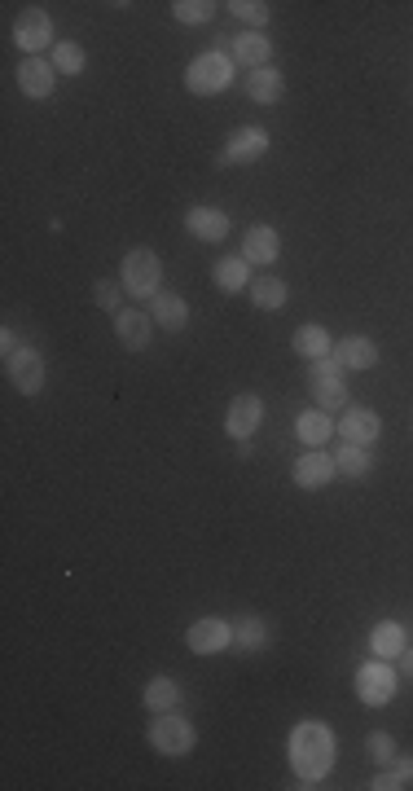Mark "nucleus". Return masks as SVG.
<instances>
[{
	"label": "nucleus",
	"mask_w": 413,
	"mask_h": 791,
	"mask_svg": "<svg viewBox=\"0 0 413 791\" xmlns=\"http://www.w3.org/2000/svg\"><path fill=\"white\" fill-rule=\"evenodd\" d=\"M290 770L299 774V787H317L334 765V734L326 721H299L290 730Z\"/></svg>",
	"instance_id": "nucleus-1"
},
{
	"label": "nucleus",
	"mask_w": 413,
	"mask_h": 791,
	"mask_svg": "<svg viewBox=\"0 0 413 791\" xmlns=\"http://www.w3.org/2000/svg\"><path fill=\"white\" fill-rule=\"evenodd\" d=\"M238 80V62L229 58V53H198L194 62H189V71H185V88L194 97H216V93H225V88Z\"/></svg>",
	"instance_id": "nucleus-2"
},
{
	"label": "nucleus",
	"mask_w": 413,
	"mask_h": 791,
	"mask_svg": "<svg viewBox=\"0 0 413 791\" xmlns=\"http://www.w3.org/2000/svg\"><path fill=\"white\" fill-rule=\"evenodd\" d=\"M308 387H312L317 409H326V414H343L348 409V383H343V365L334 356L308 361Z\"/></svg>",
	"instance_id": "nucleus-3"
},
{
	"label": "nucleus",
	"mask_w": 413,
	"mask_h": 791,
	"mask_svg": "<svg viewBox=\"0 0 413 791\" xmlns=\"http://www.w3.org/2000/svg\"><path fill=\"white\" fill-rule=\"evenodd\" d=\"M119 282H124V291L132 299H154L163 286V264L159 255H154L150 247H132L124 255V269H119Z\"/></svg>",
	"instance_id": "nucleus-4"
},
{
	"label": "nucleus",
	"mask_w": 413,
	"mask_h": 791,
	"mask_svg": "<svg viewBox=\"0 0 413 791\" xmlns=\"http://www.w3.org/2000/svg\"><path fill=\"white\" fill-rule=\"evenodd\" d=\"M198 743L194 721H185L181 712H154L150 721V748L159 756H189Z\"/></svg>",
	"instance_id": "nucleus-5"
},
{
	"label": "nucleus",
	"mask_w": 413,
	"mask_h": 791,
	"mask_svg": "<svg viewBox=\"0 0 413 791\" xmlns=\"http://www.w3.org/2000/svg\"><path fill=\"white\" fill-rule=\"evenodd\" d=\"M396 682H400L396 668L374 655L370 664L356 668V699L370 704V708H383V704H392V699H396Z\"/></svg>",
	"instance_id": "nucleus-6"
},
{
	"label": "nucleus",
	"mask_w": 413,
	"mask_h": 791,
	"mask_svg": "<svg viewBox=\"0 0 413 791\" xmlns=\"http://www.w3.org/2000/svg\"><path fill=\"white\" fill-rule=\"evenodd\" d=\"M269 132L264 128H255V124H247V128H233L229 132V141H225V154H220V167H229V163H260L264 154H269Z\"/></svg>",
	"instance_id": "nucleus-7"
},
{
	"label": "nucleus",
	"mask_w": 413,
	"mask_h": 791,
	"mask_svg": "<svg viewBox=\"0 0 413 791\" xmlns=\"http://www.w3.org/2000/svg\"><path fill=\"white\" fill-rule=\"evenodd\" d=\"M5 374H9V383H14L22 396H40L44 392V361H40V352L31 348V343H22L14 356H5Z\"/></svg>",
	"instance_id": "nucleus-8"
},
{
	"label": "nucleus",
	"mask_w": 413,
	"mask_h": 791,
	"mask_svg": "<svg viewBox=\"0 0 413 791\" xmlns=\"http://www.w3.org/2000/svg\"><path fill=\"white\" fill-rule=\"evenodd\" d=\"M14 44L27 58H40V49L53 44V18L44 14V9H22L14 22Z\"/></svg>",
	"instance_id": "nucleus-9"
},
{
	"label": "nucleus",
	"mask_w": 413,
	"mask_h": 791,
	"mask_svg": "<svg viewBox=\"0 0 413 791\" xmlns=\"http://www.w3.org/2000/svg\"><path fill=\"white\" fill-rule=\"evenodd\" d=\"M185 646L194 655H220V651H229V646H233V625H229V620H220V616L194 620L189 633H185Z\"/></svg>",
	"instance_id": "nucleus-10"
},
{
	"label": "nucleus",
	"mask_w": 413,
	"mask_h": 791,
	"mask_svg": "<svg viewBox=\"0 0 413 791\" xmlns=\"http://www.w3.org/2000/svg\"><path fill=\"white\" fill-rule=\"evenodd\" d=\"M343 436V444H361V449H374L378 436H383V418L365 405H348L343 409V422L334 427Z\"/></svg>",
	"instance_id": "nucleus-11"
},
{
	"label": "nucleus",
	"mask_w": 413,
	"mask_h": 791,
	"mask_svg": "<svg viewBox=\"0 0 413 791\" xmlns=\"http://www.w3.org/2000/svg\"><path fill=\"white\" fill-rule=\"evenodd\" d=\"M18 88H22V97H31V102H44V97H53V88H58V66H53L49 58H22Z\"/></svg>",
	"instance_id": "nucleus-12"
},
{
	"label": "nucleus",
	"mask_w": 413,
	"mask_h": 791,
	"mask_svg": "<svg viewBox=\"0 0 413 791\" xmlns=\"http://www.w3.org/2000/svg\"><path fill=\"white\" fill-rule=\"evenodd\" d=\"M260 422H264V400L255 392H242L225 414V431H229V440H251L255 431H260Z\"/></svg>",
	"instance_id": "nucleus-13"
},
{
	"label": "nucleus",
	"mask_w": 413,
	"mask_h": 791,
	"mask_svg": "<svg viewBox=\"0 0 413 791\" xmlns=\"http://www.w3.org/2000/svg\"><path fill=\"white\" fill-rule=\"evenodd\" d=\"M334 475H339V466H334V458H330V453H321V449H308L304 458L295 462V471H290L295 488H304V493H321Z\"/></svg>",
	"instance_id": "nucleus-14"
},
{
	"label": "nucleus",
	"mask_w": 413,
	"mask_h": 791,
	"mask_svg": "<svg viewBox=\"0 0 413 791\" xmlns=\"http://www.w3.org/2000/svg\"><path fill=\"white\" fill-rule=\"evenodd\" d=\"M330 356L343 365V370H374V365H378V343L365 339V334H343V339L334 343Z\"/></svg>",
	"instance_id": "nucleus-15"
},
{
	"label": "nucleus",
	"mask_w": 413,
	"mask_h": 791,
	"mask_svg": "<svg viewBox=\"0 0 413 791\" xmlns=\"http://www.w3.org/2000/svg\"><path fill=\"white\" fill-rule=\"evenodd\" d=\"M185 229L194 233L198 242H225L229 238V216L220 207H189L185 211Z\"/></svg>",
	"instance_id": "nucleus-16"
},
{
	"label": "nucleus",
	"mask_w": 413,
	"mask_h": 791,
	"mask_svg": "<svg viewBox=\"0 0 413 791\" xmlns=\"http://www.w3.org/2000/svg\"><path fill=\"white\" fill-rule=\"evenodd\" d=\"M277 255H282V238H277V229L251 225L247 233H242V260H247V264H277Z\"/></svg>",
	"instance_id": "nucleus-17"
},
{
	"label": "nucleus",
	"mask_w": 413,
	"mask_h": 791,
	"mask_svg": "<svg viewBox=\"0 0 413 791\" xmlns=\"http://www.w3.org/2000/svg\"><path fill=\"white\" fill-rule=\"evenodd\" d=\"M229 58L238 66H247V71H260V66L273 62V40L264 36V31H242L238 44H229Z\"/></svg>",
	"instance_id": "nucleus-18"
},
{
	"label": "nucleus",
	"mask_w": 413,
	"mask_h": 791,
	"mask_svg": "<svg viewBox=\"0 0 413 791\" xmlns=\"http://www.w3.org/2000/svg\"><path fill=\"white\" fill-rule=\"evenodd\" d=\"M242 93H247L255 106H277L286 93V80L277 66H260V71H251L247 80H242Z\"/></svg>",
	"instance_id": "nucleus-19"
},
{
	"label": "nucleus",
	"mask_w": 413,
	"mask_h": 791,
	"mask_svg": "<svg viewBox=\"0 0 413 791\" xmlns=\"http://www.w3.org/2000/svg\"><path fill=\"white\" fill-rule=\"evenodd\" d=\"M115 334H119V343H124L128 352H141V348H150L154 317L150 313H137V308H124V313L115 317Z\"/></svg>",
	"instance_id": "nucleus-20"
},
{
	"label": "nucleus",
	"mask_w": 413,
	"mask_h": 791,
	"mask_svg": "<svg viewBox=\"0 0 413 791\" xmlns=\"http://www.w3.org/2000/svg\"><path fill=\"white\" fill-rule=\"evenodd\" d=\"M211 282H216L225 295L251 291V264L242 260V255H225V260L211 264Z\"/></svg>",
	"instance_id": "nucleus-21"
},
{
	"label": "nucleus",
	"mask_w": 413,
	"mask_h": 791,
	"mask_svg": "<svg viewBox=\"0 0 413 791\" xmlns=\"http://www.w3.org/2000/svg\"><path fill=\"white\" fill-rule=\"evenodd\" d=\"M409 646V633L400 620H378V625L370 629V651L378 655V660H400V651Z\"/></svg>",
	"instance_id": "nucleus-22"
},
{
	"label": "nucleus",
	"mask_w": 413,
	"mask_h": 791,
	"mask_svg": "<svg viewBox=\"0 0 413 791\" xmlns=\"http://www.w3.org/2000/svg\"><path fill=\"white\" fill-rule=\"evenodd\" d=\"M150 317H154V326H163V330H185L189 326V304L176 291H159L150 299Z\"/></svg>",
	"instance_id": "nucleus-23"
},
{
	"label": "nucleus",
	"mask_w": 413,
	"mask_h": 791,
	"mask_svg": "<svg viewBox=\"0 0 413 791\" xmlns=\"http://www.w3.org/2000/svg\"><path fill=\"white\" fill-rule=\"evenodd\" d=\"M269 638H273V629H269L264 616H238L233 620V646H238V651L260 655L264 646H269Z\"/></svg>",
	"instance_id": "nucleus-24"
},
{
	"label": "nucleus",
	"mask_w": 413,
	"mask_h": 791,
	"mask_svg": "<svg viewBox=\"0 0 413 791\" xmlns=\"http://www.w3.org/2000/svg\"><path fill=\"white\" fill-rule=\"evenodd\" d=\"M295 436L304 440V449H321V444L334 436V422L326 409H304V414L295 418Z\"/></svg>",
	"instance_id": "nucleus-25"
},
{
	"label": "nucleus",
	"mask_w": 413,
	"mask_h": 791,
	"mask_svg": "<svg viewBox=\"0 0 413 791\" xmlns=\"http://www.w3.org/2000/svg\"><path fill=\"white\" fill-rule=\"evenodd\" d=\"M290 348L304 356V361H317V356H330V352H334V343H330V330H326V326L308 321V326H299V330H295Z\"/></svg>",
	"instance_id": "nucleus-26"
},
{
	"label": "nucleus",
	"mask_w": 413,
	"mask_h": 791,
	"mask_svg": "<svg viewBox=\"0 0 413 791\" xmlns=\"http://www.w3.org/2000/svg\"><path fill=\"white\" fill-rule=\"evenodd\" d=\"M145 708L150 712H176L181 708V686L172 682V677H150V686H145Z\"/></svg>",
	"instance_id": "nucleus-27"
},
{
	"label": "nucleus",
	"mask_w": 413,
	"mask_h": 791,
	"mask_svg": "<svg viewBox=\"0 0 413 791\" xmlns=\"http://www.w3.org/2000/svg\"><path fill=\"white\" fill-rule=\"evenodd\" d=\"M334 466H339L343 479H365L374 471V458H370V449H361V444H343V449L334 453Z\"/></svg>",
	"instance_id": "nucleus-28"
},
{
	"label": "nucleus",
	"mask_w": 413,
	"mask_h": 791,
	"mask_svg": "<svg viewBox=\"0 0 413 791\" xmlns=\"http://www.w3.org/2000/svg\"><path fill=\"white\" fill-rule=\"evenodd\" d=\"M251 304L260 308V313L286 308V282L282 277H260V282H251Z\"/></svg>",
	"instance_id": "nucleus-29"
},
{
	"label": "nucleus",
	"mask_w": 413,
	"mask_h": 791,
	"mask_svg": "<svg viewBox=\"0 0 413 791\" xmlns=\"http://www.w3.org/2000/svg\"><path fill=\"white\" fill-rule=\"evenodd\" d=\"M229 9L238 22H247V31H264L273 18V5H264V0H233Z\"/></svg>",
	"instance_id": "nucleus-30"
},
{
	"label": "nucleus",
	"mask_w": 413,
	"mask_h": 791,
	"mask_svg": "<svg viewBox=\"0 0 413 791\" xmlns=\"http://www.w3.org/2000/svg\"><path fill=\"white\" fill-rule=\"evenodd\" d=\"M53 66H58V75H80L84 66H88V58H84V49L75 40H62V44H53V58H49Z\"/></svg>",
	"instance_id": "nucleus-31"
},
{
	"label": "nucleus",
	"mask_w": 413,
	"mask_h": 791,
	"mask_svg": "<svg viewBox=\"0 0 413 791\" xmlns=\"http://www.w3.org/2000/svg\"><path fill=\"white\" fill-rule=\"evenodd\" d=\"M211 14H216L211 0H176L172 5V18L181 22V27H203V22H211Z\"/></svg>",
	"instance_id": "nucleus-32"
},
{
	"label": "nucleus",
	"mask_w": 413,
	"mask_h": 791,
	"mask_svg": "<svg viewBox=\"0 0 413 791\" xmlns=\"http://www.w3.org/2000/svg\"><path fill=\"white\" fill-rule=\"evenodd\" d=\"M124 282H97L93 286V299H97V308H106L110 317H119L124 313Z\"/></svg>",
	"instance_id": "nucleus-33"
},
{
	"label": "nucleus",
	"mask_w": 413,
	"mask_h": 791,
	"mask_svg": "<svg viewBox=\"0 0 413 791\" xmlns=\"http://www.w3.org/2000/svg\"><path fill=\"white\" fill-rule=\"evenodd\" d=\"M365 748H370L374 765H392L396 761V739H392V734H383V730H374L370 739H365Z\"/></svg>",
	"instance_id": "nucleus-34"
},
{
	"label": "nucleus",
	"mask_w": 413,
	"mask_h": 791,
	"mask_svg": "<svg viewBox=\"0 0 413 791\" xmlns=\"http://www.w3.org/2000/svg\"><path fill=\"white\" fill-rule=\"evenodd\" d=\"M370 787H374V791H400V787H405V778H400L396 770H378Z\"/></svg>",
	"instance_id": "nucleus-35"
},
{
	"label": "nucleus",
	"mask_w": 413,
	"mask_h": 791,
	"mask_svg": "<svg viewBox=\"0 0 413 791\" xmlns=\"http://www.w3.org/2000/svg\"><path fill=\"white\" fill-rule=\"evenodd\" d=\"M22 348V343H18V334L14 330H5V334H0V352H5V356H14Z\"/></svg>",
	"instance_id": "nucleus-36"
},
{
	"label": "nucleus",
	"mask_w": 413,
	"mask_h": 791,
	"mask_svg": "<svg viewBox=\"0 0 413 791\" xmlns=\"http://www.w3.org/2000/svg\"><path fill=\"white\" fill-rule=\"evenodd\" d=\"M392 770H396V774L409 783V778H413V756H396V761H392Z\"/></svg>",
	"instance_id": "nucleus-37"
},
{
	"label": "nucleus",
	"mask_w": 413,
	"mask_h": 791,
	"mask_svg": "<svg viewBox=\"0 0 413 791\" xmlns=\"http://www.w3.org/2000/svg\"><path fill=\"white\" fill-rule=\"evenodd\" d=\"M400 677H413V646L400 651Z\"/></svg>",
	"instance_id": "nucleus-38"
}]
</instances>
